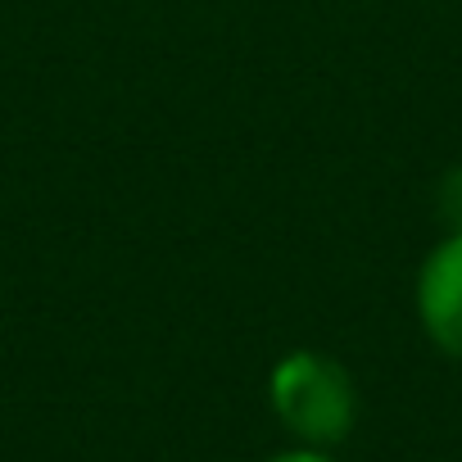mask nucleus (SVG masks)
I'll return each mask as SVG.
<instances>
[{"label":"nucleus","mask_w":462,"mask_h":462,"mask_svg":"<svg viewBox=\"0 0 462 462\" xmlns=\"http://www.w3.org/2000/svg\"><path fill=\"white\" fill-rule=\"evenodd\" d=\"M268 399H273L277 421L309 448L340 444L358 421V390H354L349 372L318 349L286 354L273 367Z\"/></svg>","instance_id":"1"},{"label":"nucleus","mask_w":462,"mask_h":462,"mask_svg":"<svg viewBox=\"0 0 462 462\" xmlns=\"http://www.w3.org/2000/svg\"><path fill=\"white\" fill-rule=\"evenodd\" d=\"M417 318L426 336L462 363V231L430 250L417 273Z\"/></svg>","instance_id":"2"},{"label":"nucleus","mask_w":462,"mask_h":462,"mask_svg":"<svg viewBox=\"0 0 462 462\" xmlns=\"http://www.w3.org/2000/svg\"><path fill=\"white\" fill-rule=\"evenodd\" d=\"M439 208H444L448 226L462 231V168H453V172L444 177V186H439Z\"/></svg>","instance_id":"3"},{"label":"nucleus","mask_w":462,"mask_h":462,"mask_svg":"<svg viewBox=\"0 0 462 462\" xmlns=\"http://www.w3.org/2000/svg\"><path fill=\"white\" fill-rule=\"evenodd\" d=\"M273 462H331V457L318 453V448H295V453H277Z\"/></svg>","instance_id":"4"}]
</instances>
